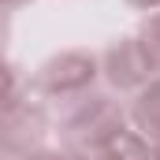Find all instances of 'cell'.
Masks as SVG:
<instances>
[{"label":"cell","instance_id":"8992f818","mask_svg":"<svg viewBox=\"0 0 160 160\" xmlns=\"http://www.w3.org/2000/svg\"><path fill=\"white\" fill-rule=\"evenodd\" d=\"M138 48H142V56H145V63H149V71L160 75V15H153L145 26H142V34H138Z\"/></svg>","mask_w":160,"mask_h":160},{"label":"cell","instance_id":"30bf717a","mask_svg":"<svg viewBox=\"0 0 160 160\" xmlns=\"http://www.w3.org/2000/svg\"><path fill=\"white\" fill-rule=\"evenodd\" d=\"M4 30H8V19H4V4H0V41H4Z\"/></svg>","mask_w":160,"mask_h":160},{"label":"cell","instance_id":"6da1fadb","mask_svg":"<svg viewBox=\"0 0 160 160\" xmlns=\"http://www.w3.org/2000/svg\"><path fill=\"white\" fill-rule=\"evenodd\" d=\"M60 130H63L71 153L93 157L112 138H119L123 130H127V116H123V108L112 97H78Z\"/></svg>","mask_w":160,"mask_h":160},{"label":"cell","instance_id":"5b68a950","mask_svg":"<svg viewBox=\"0 0 160 160\" xmlns=\"http://www.w3.org/2000/svg\"><path fill=\"white\" fill-rule=\"evenodd\" d=\"M130 119H134V127L145 138L160 142V78H149L138 89V101L130 108Z\"/></svg>","mask_w":160,"mask_h":160},{"label":"cell","instance_id":"8fae6325","mask_svg":"<svg viewBox=\"0 0 160 160\" xmlns=\"http://www.w3.org/2000/svg\"><path fill=\"white\" fill-rule=\"evenodd\" d=\"M153 160H160V142H157V149H153Z\"/></svg>","mask_w":160,"mask_h":160},{"label":"cell","instance_id":"7c38bea8","mask_svg":"<svg viewBox=\"0 0 160 160\" xmlns=\"http://www.w3.org/2000/svg\"><path fill=\"white\" fill-rule=\"evenodd\" d=\"M0 4H26V0H0Z\"/></svg>","mask_w":160,"mask_h":160},{"label":"cell","instance_id":"ba28073f","mask_svg":"<svg viewBox=\"0 0 160 160\" xmlns=\"http://www.w3.org/2000/svg\"><path fill=\"white\" fill-rule=\"evenodd\" d=\"M26 160H78V157H60V153H30Z\"/></svg>","mask_w":160,"mask_h":160},{"label":"cell","instance_id":"4fadbf2b","mask_svg":"<svg viewBox=\"0 0 160 160\" xmlns=\"http://www.w3.org/2000/svg\"><path fill=\"white\" fill-rule=\"evenodd\" d=\"M0 160H4V153H0Z\"/></svg>","mask_w":160,"mask_h":160},{"label":"cell","instance_id":"277c9868","mask_svg":"<svg viewBox=\"0 0 160 160\" xmlns=\"http://www.w3.org/2000/svg\"><path fill=\"white\" fill-rule=\"evenodd\" d=\"M104 71H108V82L119 86V89H142L153 78V71H149V63H145V56H142V48H138L134 38L116 41L104 52Z\"/></svg>","mask_w":160,"mask_h":160},{"label":"cell","instance_id":"7a4b0ae2","mask_svg":"<svg viewBox=\"0 0 160 160\" xmlns=\"http://www.w3.org/2000/svg\"><path fill=\"white\" fill-rule=\"evenodd\" d=\"M97 78V56L93 52H63L56 60H48L34 78V89L45 97H60V101H78L89 93V86Z\"/></svg>","mask_w":160,"mask_h":160},{"label":"cell","instance_id":"9c48e42d","mask_svg":"<svg viewBox=\"0 0 160 160\" xmlns=\"http://www.w3.org/2000/svg\"><path fill=\"white\" fill-rule=\"evenodd\" d=\"M127 4H134V8H160V0H127Z\"/></svg>","mask_w":160,"mask_h":160},{"label":"cell","instance_id":"52a82bcc","mask_svg":"<svg viewBox=\"0 0 160 160\" xmlns=\"http://www.w3.org/2000/svg\"><path fill=\"white\" fill-rule=\"evenodd\" d=\"M11 101H19V75H15V67L8 60H0V112Z\"/></svg>","mask_w":160,"mask_h":160},{"label":"cell","instance_id":"3957f363","mask_svg":"<svg viewBox=\"0 0 160 160\" xmlns=\"http://www.w3.org/2000/svg\"><path fill=\"white\" fill-rule=\"evenodd\" d=\"M48 130V116L41 104H30L26 97L11 101L4 112H0V153H22L30 157L41 145Z\"/></svg>","mask_w":160,"mask_h":160}]
</instances>
